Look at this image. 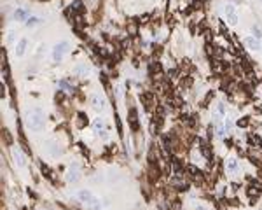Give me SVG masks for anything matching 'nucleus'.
<instances>
[{"label":"nucleus","mask_w":262,"mask_h":210,"mask_svg":"<svg viewBox=\"0 0 262 210\" xmlns=\"http://www.w3.org/2000/svg\"><path fill=\"white\" fill-rule=\"evenodd\" d=\"M245 44H246V47L252 49V51H259V49H260V42H259V39L246 37L245 39Z\"/></svg>","instance_id":"obj_8"},{"label":"nucleus","mask_w":262,"mask_h":210,"mask_svg":"<svg viewBox=\"0 0 262 210\" xmlns=\"http://www.w3.org/2000/svg\"><path fill=\"white\" fill-rule=\"evenodd\" d=\"M93 126H95V130L96 131H102L103 128H105V124H103L102 119H95V123H93Z\"/></svg>","instance_id":"obj_15"},{"label":"nucleus","mask_w":262,"mask_h":210,"mask_svg":"<svg viewBox=\"0 0 262 210\" xmlns=\"http://www.w3.org/2000/svg\"><path fill=\"white\" fill-rule=\"evenodd\" d=\"M217 110H219V114H224V105H219V109H217Z\"/></svg>","instance_id":"obj_19"},{"label":"nucleus","mask_w":262,"mask_h":210,"mask_svg":"<svg viewBox=\"0 0 262 210\" xmlns=\"http://www.w3.org/2000/svg\"><path fill=\"white\" fill-rule=\"evenodd\" d=\"M25 49H26V39H21L16 46V54L18 56H23V54H25Z\"/></svg>","instance_id":"obj_10"},{"label":"nucleus","mask_w":262,"mask_h":210,"mask_svg":"<svg viewBox=\"0 0 262 210\" xmlns=\"http://www.w3.org/2000/svg\"><path fill=\"white\" fill-rule=\"evenodd\" d=\"M14 16H16L18 18V19H21V21H23V19H28V12L26 11H25V9H18V11L16 12H14Z\"/></svg>","instance_id":"obj_14"},{"label":"nucleus","mask_w":262,"mask_h":210,"mask_svg":"<svg viewBox=\"0 0 262 210\" xmlns=\"http://www.w3.org/2000/svg\"><path fill=\"white\" fill-rule=\"evenodd\" d=\"M47 152L51 154V156H59L61 154V149H59V146L56 144V142H47Z\"/></svg>","instance_id":"obj_9"},{"label":"nucleus","mask_w":262,"mask_h":210,"mask_svg":"<svg viewBox=\"0 0 262 210\" xmlns=\"http://www.w3.org/2000/svg\"><path fill=\"white\" fill-rule=\"evenodd\" d=\"M40 23H42V19H40V18L32 16V18H28V19H26V27H28V28H33V27H37V25H40Z\"/></svg>","instance_id":"obj_12"},{"label":"nucleus","mask_w":262,"mask_h":210,"mask_svg":"<svg viewBox=\"0 0 262 210\" xmlns=\"http://www.w3.org/2000/svg\"><path fill=\"white\" fill-rule=\"evenodd\" d=\"M75 72L80 74V76H87V74H89V67H87V65H77Z\"/></svg>","instance_id":"obj_13"},{"label":"nucleus","mask_w":262,"mask_h":210,"mask_svg":"<svg viewBox=\"0 0 262 210\" xmlns=\"http://www.w3.org/2000/svg\"><path fill=\"white\" fill-rule=\"evenodd\" d=\"M67 51H68V42H59V44H56L54 46V49H53V58H54V61H61L63 60V56L67 54Z\"/></svg>","instance_id":"obj_3"},{"label":"nucleus","mask_w":262,"mask_h":210,"mask_svg":"<svg viewBox=\"0 0 262 210\" xmlns=\"http://www.w3.org/2000/svg\"><path fill=\"white\" fill-rule=\"evenodd\" d=\"M225 168H227V172H236V170H238V161H236L234 158L227 159V165H225Z\"/></svg>","instance_id":"obj_11"},{"label":"nucleus","mask_w":262,"mask_h":210,"mask_svg":"<svg viewBox=\"0 0 262 210\" xmlns=\"http://www.w3.org/2000/svg\"><path fill=\"white\" fill-rule=\"evenodd\" d=\"M225 128H227V131H231V128H232V123H231V119H225Z\"/></svg>","instance_id":"obj_18"},{"label":"nucleus","mask_w":262,"mask_h":210,"mask_svg":"<svg viewBox=\"0 0 262 210\" xmlns=\"http://www.w3.org/2000/svg\"><path fill=\"white\" fill-rule=\"evenodd\" d=\"M253 32H255V39H260L262 37V32L259 30V27H253Z\"/></svg>","instance_id":"obj_17"},{"label":"nucleus","mask_w":262,"mask_h":210,"mask_svg":"<svg viewBox=\"0 0 262 210\" xmlns=\"http://www.w3.org/2000/svg\"><path fill=\"white\" fill-rule=\"evenodd\" d=\"M225 16H227V21L231 25H236L238 23V14H236L234 6H225Z\"/></svg>","instance_id":"obj_6"},{"label":"nucleus","mask_w":262,"mask_h":210,"mask_svg":"<svg viewBox=\"0 0 262 210\" xmlns=\"http://www.w3.org/2000/svg\"><path fill=\"white\" fill-rule=\"evenodd\" d=\"M77 198H79L89 210H102V201H100L91 191H87V189H80V191H77Z\"/></svg>","instance_id":"obj_1"},{"label":"nucleus","mask_w":262,"mask_h":210,"mask_svg":"<svg viewBox=\"0 0 262 210\" xmlns=\"http://www.w3.org/2000/svg\"><path fill=\"white\" fill-rule=\"evenodd\" d=\"M91 105L96 109V110H103V107H105V98H103L100 93H95L91 97Z\"/></svg>","instance_id":"obj_5"},{"label":"nucleus","mask_w":262,"mask_h":210,"mask_svg":"<svg viewBox=\"0 0 262 210\" xmlns=\"http://www.w3.org/2000/svg\"><path fill=\"white\" fill-rule=\"evenodd\" d=\"M79 179H80V168H79V165H72L70 170H68V173H67V180H68V182H77Z\"/></svg>","instance_id":"obj_4"},{"label":"nucleus","mask_w":262,"mask_h":210,"mask_svg":"<svg viewBox=\"0 0 262 210\" xmlns=\"http://www.w3.org/2000/svg\"><path fill=\"white\" fill-rule=\"evenodd\" d=\"M12 154H14V159H16V163H18V167H25L26 165V159H25V154L21 152V149H18V147H14L12 149Z\"/></svg>","instance_id":"obj_7"},{"label":"nucleus","mask_w":262,"mask_h":210,"mask_svg":"<svg viewBox=\"0 0 262 210\" xmlns=\"http://www.w3.org/2000/svg\"><path fill=\"white\" fill-rule=\"evenodd\" d=\"M129 121H131V126H133L135 130L138 128V126H136V110H135V109H131V119H129Z\"/></svg>","instance_id":"obj_16"},{"label":"nucleus","mask_w":262,"mask_h":210,"mask_svg":"<svg viewBox=\"0 0 262 210\" xmlns=\"http://www.w3.org/2000/svg\"><path fill=\"white\" fill-rule=\"evenodd\" d=\"M26 124H28V128L33 130V131H40L44 126V114L40 109H33L32 112L28 114V117H26Z\"/></svg>","instance_id":"obj_2"},{"label":"nucleus","mask_w":262,"mask_h":210,"mask_svg":"<svg viewBox=\"0 0 262 210\" xmlns=\"http://www.w3.org/2000/svg\"><path fill=\"white\" fill-rule=\"evenodd\" d=\"M196 210H206V208H203V207H198V208H196Z\"/></svg>","instance_id":"obj_20"}]
</instances>
